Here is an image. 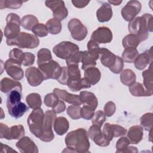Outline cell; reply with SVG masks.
Listing matches in <instances>:
<instances>
[{"label":"cell","mask_w":153,"mask_h":153,"mask_svg":"<svg viewBox=\"0 0 153 153\" xmlns=\"http://www.w3.org/2000/svg\"><path fill=\"white\" fill-rule=\"evenodd\" d=\"M37 65H39L42 63L51 61L52 59V56L51 51L47 48H41L37 53Z\"/></svg>","instance_id":"cell-41"},{"label":"cell","mask_w":153,"mask_h":153,"mask_svg":"<svg viewBox=\"0 0 153 153\" xmlns=\"http://www.w3.org/2000/svg\"><path fill=\"white\" fill-rule=\"evenodd\" d=\"M83 51H78L75 53L68 59L66 60V63L68 66L73 65H78L79 62H81L82 57Z\"/></svg>","instance_id":"cell-48"},{"label":"cell","mask_w":153,"mask_h":153,"mask_svg":"<svg viewBox=\"0 0 153 153\" xmlns=\"http://www.w3.org/2000/svg\"><path fill=\"white\" fill-rule=\"evenodd\" d=\"M88 135L90 138L98 146H107L110 143V141L108 140L104 137L100 127L95 125H93L89 128Z\"/></svg>","instance_id":"cell-17"},{"label":"cell","mask_w":153,"mask_h":153,"mask_svg":"<svg viewBox=\"0 0 153 153\" xmlns=\"http://www.w3.org/2000/svg\"><path fill=\"white\" fill-rule=\"evenodd\" d=\"M152 16L148 13L136 17L130 21L128 30L131 34L136 35L140 42L145 41L149 36L148 32H152Z\"/></svg>","instance_id":"cell-2"},{"label":"cell","mask_w":153,"mask_h":153,"mask_svg":"<svg viewBox=\"0 0 153 153\" xmlns=\"http://www.w3.org/2000/svg\"><path fill=\"white\" fill-rule=\"evenodd\" d=\"M57 81L63 85H67L68 81V75L66 66L62 67V72L59 78L57 79Z\"/></svg>","instance_id":"cell-54"},{"label":"cell","mask_w":153,"mask_h":153,"mask_svg":"<svg viewBox=\"0 0 153 153\" xmlns=\"http://www.w3.org/2000/svg\"><path fill=\"white\" fill-rule=\"evenodd\" d=\"M80 109L81 108L77 105L69 106L67 108L66 112L72 119L78 120L81 118Z\"/></svg>","instance_id":"cell-46"},{"label":"cell","mask_w":153,"mask_h":153,"mask_svg":"<svg viewBox=\"0 0 153 153\" xmlns=\"http://www.w3.org/2000/svg\"><path fill=\"white\" fill-rule=\"evenodd\" d=\"M56 114L53 110H48L44 114L42 132L40 139L45 142L51 141L54 137L52 126L56 118Z\"/></svg>","instance_id":"cell-6"},{"label":"cell","mask_w":153,"mask_h":153,"mask_svg":"<svg viewBox=\"0 0 153 153\" xmlns=\"http://www.w3.org/2000/svg\"><path fill=\"white\" fill-rule=\"evenodd\" d=\"M139 55V52L136 48H125L122 53V59L126 63H133Z\"/></svg>","instance_id":"cell-35"},{"label":"cell","mask_w":153,"mask_h":153,"mask_svg":"<svg viewBox=\"0 0 153 153\" xmlns=\"http://www.w3.org/2000/svg\"><path fill=\"white\" fill-rule=\"evenodd\" d=\"M26 100L29 107L33 109L39 108L42 105L41 97L40 94L36 93L28 94L26 97Z\"/></svg>","instance_id":"cell-33"},{"label":"cell","mask_w":153,"mask_h":153,"mask_svg":"<svg viewBox=\"0 0 153 153\" xmlns=\"http://www.w3.org/2000/svg\"><path fill=\"white\" fill-rule=\"evenodd\" d=\"M101 73L99 69L96 67H91L84 70V78L91 84V85L96 84L100 80Z\"/></svg>","instance_id":"cell-26"},{"label":"cell","mask_w":153,"mask_h":153,"mask_svg":"<svg viewBox=\"0 0 153 153\" xmlns=\"http://www.w3.org/2000/svg\"><path fill=\"white\" fill-rule=\"evenodd\" d=\"M1 143V152H16V151L14 150L11 147H10L9 146L7 145H4L2 143Z\"/></svg>","instance_id":"cell-58"},{"label":"cell","mask_w":153,"mask_h":153,"mask_svg":"<svg viewBox=\"0 0 153 153\" xmlns=\"http://www.w3.org/2000/svg\"><path fill=\"white\" fill-rule=\"evenodd\" d=\"M16 146L22 153H38V148L34 142L27 136H23L16 143Z\"/></svg>","instance_id":"cell-18"},{"label":"cell","mask_w":153,"mask_h":153,"mask_svg":"<svg viewBox=\"0 0 153 153\" xmlns=\"http://www.w3.org/2000/svg\"><path fill=\"white\" fill-rule=\"evenodd\" d=\"M127 130L119 125L106 123L103 128L102 133L104 137L109 141H111L113 137H118L126 134Z\"/></svg>","instance_id":"cell-14"},{"label":"cell","mask_w":153,"mask_h":153,"mask_svg":"<svg viewBox=\"0 0 153 153\" xmlns=\"http://www.w3.org/2000/svg\"><path fill=\"white\" fill-rule=\"evenodd\" d=\"M143 79V85L145 89L150 93L152 94V63H150L149 68L142 72Z\"/></svg>","instance_id":"cell-31"},{"label":"cell","mask_w":153,"mask_h":153,"mask_svg":"<svg viewBox=\"0 0 153 153\" xmlns=\"http://www.w3.org/2000/svg\"><path fill=\"white\" fill-rule=\"evenodd\" d=\"M106 121V115L102 111H97L92 117V124L101 128L103 123Z\"/></svg>","instance_id":"cell-43"},{"label":"cell","mask_w":153,"mask_h":153,"mask_svg":"<svg viewBox=\"0 0 153 153\" xmlns=\"http://www.w3.org/2000/svg\"><path fill=\"white\" fill-rule=\"evenodd\" d=\"M38 23L39 22L36 17L32 14L26 15L21 19L22 26L24 29L29 30H32L33 27Z\"/></svg>","instance_id":"cell-34"},{"label":"cell","mask_w":153,"mask_h":153,"mask_svg":"<svg viewBox=\"0 0 153 153\" xmlns=\"http://www.w3.org/2000/svg\"><path fill=\"white\" fill-rule=\"evenodd\" d=\"M67 85L69 89L72 91H78L82 88H88L91 87V84L89 83L84 78L70 80L68 82Z\"/></svg>","instance_id":"cell-28"},{"label":"cell","mask_w":153,"mask_h":153,"mask_svg":"<svg viewBox=\"0 0 153 153\" xmlns=\"http://www.w3.org/2000/svg\"><path fill=\"white\" fill-rule=\"evenodd\" d=\"M136 75L134 72L129 69H126L121 72L120 80L121 82L127 85L130 86L136 81Z\"/></svg>","instance_id":"cell-30"},{"label":"cell","mask_w":153,"mask_h":153,"mask_svg":"<svg viewBox=\"0 0 153 153\" xmlns=\"http://www.w3.org/2000/svg\"><path fill=\"white\" fill-rule=\"evenodd\" d=\"M44 119V114L41 108L33 109L27 117V123L30 131L38 138H40L42 134Z\"/></svg>","instance_id":"cell-5"},{"label":"cell","mask_w":153,"mask_h":153,"mask_svg":"<svg viewBox=\"0 0 153 153\" xmlns=\"http://www.w3.org/2000/svg\"><path fill=\"white\" fill-rule=\"evenodd\" d=\"M87 51L90 54L96 58L99 59V53L100 50V47L97 42L93 40H90L87 43Z\"/></svg>","instance_id":"cell-44"},{"label":"cell","mask_w":153,"mask_h":153,"mask_svg":"<svg viewBox=\"0 0 153 153\" xmlns=\"http://www.w3.org/2000/svg\"><path fill=\"white\" fill-rule=\"evenodd\" d=\"M24 56V53L23 51L19 48H14L11 50L9 53L10 59H13L20 62L22 64V60Z\"/></svg>","instance_id":"cell-51"},{"label":"cell","mask_w":153,"mask_h":153,"mask_svg":"<svg viewBox=\"0 0 153 153\" xmlns=\"http://www.w3.org/2000/svg\"><path fill=\"white\" fill-rule=\"evenodd\" d=\"M10 128L6 125L2 123H0V137L1 139L5 138L7 139Z\"/></svg>","instance_id":"cell-56"},{"label":"cell","mask_w":153,"mask_h":153,"mask_svg":"<svg viewBox=\"0 0 153 153\" xmlns=\"http://www.w3.org/2000/svg\"><path fill=\"white\" fill-rule=\"evenodd\" d=\"M94 114V110L91 108L84 105L80 109V115L82 118L88 120L92 118Z\"/></svg>","instance_id":"cell-50"},{"label":"cell","mask_w":153,"mask_h":153,"mask_svg":"<svg viewBox=\"0 0 153 153\" xmlns=\"http://www.w3.org/2000/svg\"><path fill=\"white\" fill-rule=\"evenodd\" d=\"M104 113L107 117H111L115 112L116 106L115 104L112 102H108L104 106Z\"/></svg>","instance_id":"cell-53"},{"label":"cell","mask_w":153,"mask_h":153,"mask_svg":"<svg viewBox=\"0 0 153 153\" xmlns=\"http://www.w3.org/2000/svg\"><path fill=\"white\" fill-rule=\"evenodd\" d=\"M7 44L9 46H17L23 48H35L39 44L38 36L26 32H20L13 39H7Z\"/></svg>","instance_id":"cell-4"},{"label":"cell","mask_w":153,"mask_h":153,"mask_svg":"<svg viewBox=\"0 0 153 153\" xmlns=\"http://www.w3.org/2000/svg\"><path fill=\"white\" fill-rule=\"evenodd\" d=\"M79 51V47L70 41H62L55 45L53 49L54 54L60 59H68Z\"/></svg>","instance_id":"cell-8"},{"label":"cell","mask_w":153,"mask_h":153,"mask_svg":"<svg viewBox=\"0 0 153 153\" xmlns=\"http://www.w3.org/2000/svg\"><path fill=\"white\" fill-rule=\"evenodd\" d=\"M59 100V99L54 93H51L45 95L44 102L47 106L52 108L53 106L56 105V103L58 102Z\"/></svg>","instance_id":"cell-49"},{"label":"cell","mask_w":153,"mask_h":153,"mask_svg":"<svg viewBox=\"0 0 153 153\" xmlns=\"http://www.w3.org/2000/svg\"><path fill=\"white\" fill-rule=\"evenodd\" d=\"M8 112L9 114L16 119L22 117L29 109V106H27L23 102H20L11 106L7 108Z\"/></svg>","instance_id":"cell-25"},{"label":"cell","mask_w":153,"mask_h":153,"mask_svg":"<svg viewBox=\"0 0 153 153\" xmlns=\"http://www.w3.org/2000/svg\"><path fill=\"white\" fill-rule=\"evenodd\" d=\"M1 91L2 93H8L13 90L22 91V85L19 81L13 80L8 78H4L1 81Z\"/></svg>","instance_id":"cell-23"},{"label":"cell","mask_w":153,"mask_h":153,"mask_svg":"<svg viewBox=\"0 0 153 153\" xmlns=\"http://www.w3.org/2000/svg\"><path fill=\"white\" fill-rule=\"evenodd\" d=\"M48 32L53 35L59 33L62 30V24L60 21L56 19H50L45 24Z\"/></svg>","instance_id":"cell-36"},{"label":"cell","mask_w":153,"mask_h":153,"mask_svg":"<svg viewBox=\"0 0 153 153\" xmlns=\"http://www.w3.org/2000/svg\"><path fill=\"white\" fill-rule=\"evenodd\" d=\"M32 32L35 35L39 37L45 36L48 33L46 26L42 23H38L32 29Z\"/></svg>","instance_id":"cell-45"},{"label":"cell","mask_w":153,"mask_h":153,"mask_svg":"<svg viewBox=\"0 0 153 153\" xmlns=\"http://www.w3.org/2000/svg\"><path fill=\"white\" fill-rule=\"evenodd\" d=\"M143 129L140 126H133L131 127L128 132L127 137L131 144H137L139 143L143 138Z\"/></svg>","instance_id":"cell-24"},{"label":"cell","mask_w":153,"mask_h":153,"mask_svg":"<svg viewBox=\"0 0 153 153\" xmlns=\"http://www.w3.org/2000/svg\"><path fill=\"white\" fill-rule=\"evenodd\" d=\"M140 123L142 127L146 131L152 130L153 124V114L151 112L146 113L140 118Z\"/></svg>","instance_id":"cell-40"},{"label":"cell","mask_w":153,"mask_h":153,"mask_svg":"<svg viewBox=\"0 0 153 153\" xmlns=\"http://www.w3.org/2000/svg\"><path fill=\"white\" fill-rule=\"evenodd\" d=\"M142 8L141 3L138 1H129L121 10L123 19L128 22L132 20L140 13Z\"/></svg>","instance_id":"cell-13"},{"label":"cell","mask_w":153,"mask_h":153,"mask_svg":"<svg viewBox=\"0 0 153 153\" xmlns=\"http://www.w3.org/2000/svg\"><path fill=\"white\" fill-rule=\"evenodd\" d=\"M130 143L129 139L127 137H121L120 139L118 140L116 143V152L121 153L123 152L126 149V148Z\"/></svg>","instance_id":"cell-47"},{"label":"cell","mask_w":153,"mask_h":153,"mask_svg":"<svg viewBox=\"0 0 153 153\" xmlns=\"http://www.w3.org/2000/svg\"><path fill=\"white\" fill-rule=\"evenodd\" d=\"M99 58L102 64L108 68L114 74L121 72L124 67V61L121 57L115 55L106 48H100Z\"/></svg>","instance_id":"cell-3"},{"label":"cell","mask_w":153,"mask_h":153,"mask_svg":"<svg viewBox=\"0 0 153 153\" xmlns=\"http://www.w3.org/2000/svg\"><path fill=\"white\" fill-rule=\"evenodd\" d=\"M6 22L7 25L4 29V35L7 39H11L20 33L21 20L17 14L10 13L6 17Z\"/></svg>","instance_id":"cell-7"},{"label":"cell","mask_w":153,"mask_h":153,"mask_svg":"<svg viewBox=\"0 0 153 153\" xmlns=\"http://www.w3.org/2000/svg\"><path fill=\"white\" fill-rule=\"evenodd\" d=\"M45 5L51 9L54 19L62 21L67 17L68 11L63 1H46Z\"/></svg>","instance_id":"cell-11"},{"label":"cell","mask_w":153,"mask_h":153,"mask_svg":"<svg viewBox=\"0 0 153 153\" xmlns=\"http://www.w3.org/2000/svg\"><path fill=\"white\" fill-rule=\"evenodd\" d=\"M22 99V91L13 90L8 93L7 99V107L11 106L20 102Z\"/></svg>","instance_id":"cell-39"},{"label":"cell","mask_w":153,"mask_h":153,"mask_svg":"<svg viewBox=\"0 0 153 153\" xmlns=\"http://www.w3.org/2000/svg\"><path fill=\"white\" fill-rule=\"evenodd\" d=\"M140 42V41L139 38L136 35L131 33L124 36L122 41V44L124 48H136Z\"/></svg>","instance_id":"cell-38"},{"label":"cell","mask_w":153,"mask_h":153,"mask_svg":"<svg viewBox=\"0 0 153 153\" xmlns=\"http://www.w3.org/2000/svg\"><path fill=\"white\" fill-rule=\"evenodd\" d=\"M97 59L90 54L87 51H83L82 57V66L81 68L83 70L91 67H94L96 65V60Z\"/></svg>","instance_id":"cell-37"},{"label":"cell","mask_w":153,"mask_h":153,"mask_svg":"<svg viewBox=\"0 0 153 153\" xmlns=\"http://www.w3.org/2000/svg\"><path fill=\"white\" fill-rule=\"evenodd\" d=\"M25 76L29 84L33 87H36L40 85L45 80L39 69L34 66L29 67L26 69Z\"/></svg>","instance_id":"cell-16"},{"label":"cell","mask_w":153,"mask_h":153,"mask_svg":"<svg viewBox=\"0 0 153 153\" xmlns=\"http://www.w3.org/2000/svg\"><path fill=\"white\" fill-rule=\"evenodd\" d=\"M73 5L76 7V8H83L85 6L87 5V4L90 2V1H71Z\"/></svg>","instance_id":"cell-57"},{"label":"cell","mask_w":153,"mask_h":153,"mask_svg":"<svg viewBox=\"0 0 153 153\" xmlns=\"http://www.w3.org/2000/svg\"><path fill=\"white\" fill-rule=\"evenodd\" d=\"M66 109V105L63 100L59 99L54 106L52 107V110L54 111L56 114H59L63 112Z\"/></svg>","instance_id":"cell-55"},{"label":"cell","mask_w":153,"mask_h":153,"mask_svg":"<svg viewBox=\"0 0 153 153\" xmlns=\"http://www.w3.org/2000/svg\"><path fill=\"white\" fill-rule=\"evenodd\" d=\"M25 133V128L22 125L13 126L9 129V132L7 139H19L24 136Z\"/></svg>","instance_id":"cell-32"},{"label":"cell","mask_w":153,"mask_h":153,"mask_svg":"<svg viewBox=\"0 0 153 153\" xmlns=\"http://www.w3.org/2000/svg\"><path fill=\"white\" fill-rule=\"evenodd\" d=\"M130 93L136 97L142 96H151L152 94L148 91L143 86V85L139 82H134L128 88Z\"/></svg>","instance_id":"cell-29"},{"label":"cell","mask_w":153,"mask_h":153,"mask_svg":"<svg viewBox=\"0 0 153 153\" xmlns=\"http://www.w3.org/2000/svg\"><path fill=\"white\" fill-rule=\"evenodd\" d=\"M53 93L57 96L59 99L65 101L66 102L72 105L79 106L81 104L79 95L72 94L67 92L65 90H62L57 88L54 89Z\"/></svg>","instance_id":"cell-19"},{"label":"cell","mask_w":153,"mask_h":153,"mask_svg":"<svg viewBox=\"0 0 153 153\" xmlns=\"http://www.w3.org/2000/svg\"><path fill=\"white\" fill-rule=\"evenodd\" d=\"M112 10L111 5L107 2L102 4V6L97 10L96 16L100 22H106L111 20L112 17Z\"/></svg>","instance_id":"cell-22"},{"label":"cell","mask_w":153,"mask_h":153,"mask_svg":"<svg viewBox=\"0 0 153 153\" xmlns=\"http://www.w3.org/2000/svg\"><path fill=\"white\" fill-rule=\"evenodd\" d=\"M22 63L13 59H8L5 64L4 68L7 74L16 80H20L24 76V72L21 68Z\"/></svg>","instance_id":"cell-12"},{"label":"cell","mask_w":153,"mask_h":153,"mask_svg":"<svg viewBox=\"0 0 153 153\" xmlns=\"http://www.w3.org/2000/svg\"><path fill=\"white\" fill-rule=\"evenodd\" d=\"M35 60V55L29 52L24 53V56L22 60V65L25 66H29L34 63Z\"/></svg>","instance_id":"cell-52"},{"label":"cell","mask_w":153,"mask_h":153,"mask_svg":"<svg viewBox=\"0 0 153 153\" xmlns=\"http://www.w3.org/2000/svg\"><path fill=\"white\" fill-rule=\"evenodd\" d=\"M112 31L107 27L102 26L95 30L91 35V40L100 44L109 43L112 40Z\"/></svg>","instance_id":"cell-15"},{"label":"cell","mask_w":153,"mask_h":153,"mask_svg":"<svg viewBox=\"0 0 153 153\" xmlns=\"http://www.w3.org/2000/svg\"><path fill=\"white\" fill-rule=\"evenodd\" d=\"M67 152H89L90 142L87 131L82 128L70 131L65 137Z\"/></svg>","instance_id":"cell-1"},{"label":"cell","mask_w":153,"mask_h":153,"mask_svg":"<svg viewBox=\"0 0 153 153\" xmlns=\"http://www.w3.org/2000/svg\"><path fill=\"white\" fill-rule=\"evenodd\" d=\"M68 27L72 37L76 41H82L87 35V28L78 19L70 20Z\"/></svg>","instance_id":"cell-10"},{"label":"cell","mask_w":153,"mask_h":153,"mask_svg":"<svg viewBox=\"0 0 153 153\" xmlns=\"http://www.w3.org/2000/svg\"><path fill=\"white\" fill-rule=\"evenodd\" d=\"M79 98L84 105L95 110L98 105V100L94 93L88 91H82L79 93Z\"/></svg>","instance_id":"cell-21"},{"label":"cell","mask_w":153,"mask_h":153,"mask_svg":"<svg viewBox=\"0 0 153 153\" xmlns=\"http://www.w3.org/2000/svg\"><path fill=\"white\" fill-rule=\"evenodd\" d=\"M69 127V123L68 120L63 117H59L56 118L54 122V130L60 136L65 134Z\"/></svg>","instance_id":"cell-27"},{"label":"cell","mask_w":153,"mask_h":153,"mask_svg":"<svg viewBox=\"0 0 153 153\" xmlns=\"http://www.w3.org/2000/svg\"><path fill=\"white\" fill-rule=\"evenodd\" d=\"M38 69L42 74L44 79H57L62 72V68L56 61H51L38 65Z\"/></svg>","instance_id":"cell-9"},{"label":"cell","mask_w":153,"mask_h":153,"mask_svg":"<svg viewBox=\"0 0 153 153\" xmlns=\"http://www.w3.org/2000/svg\"><path fill=\"white\" fill-rule=\"evenodd\" d=\"M138 152V151H137L136 147L128 146L126 148V149L123 152Z\"/></svg>","instance_id":"cell-59"},{"label":"cell","mask_w":153,"mask_h":153,"mask_svg":"<svg viewBox=\"0 0 153 153\" xmlns=\"http://www.w3.org/2000/svg\"><path fill=\"white\" fill-rule=\"evenodd\" d=\"M152 48L148 50H146L143 53L138 55L137 58L134 61V65L136 69L142 70L146 67V66L151 63L152 61Z\"/></svg>","instance_id":"cell-20"},{"label":"cell","mask_w":153,"mask_h":153,"mask_svg":"<svg viewBox=\"0 0 153 153\" xmlns=\"http://www.w3.org/2000/svg\"><path fill=\"white\" fill-rule=\"evenodd\" d=\"M23 3L22 1H9V0H1L0 1V8H11L17 9L21 7Z\"/></svg>","instance_id":"cell-42"},{"label":"cell","mask_w":153,"mask_h":153,"mask_svg":"<svg viewBox=\"0 0 153 153\" xmlns=\"http://www.w3.org/2000/svg\"><path fill=\"white\" fill-rule=\"evenodd\" d=\"M108 2H109V3L114 5H118L122 2V1H111V0H109Z\"/></svg>","instance_id":"cell-60"}]
</instances>
